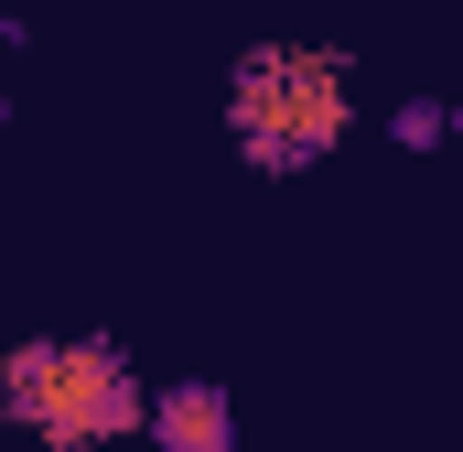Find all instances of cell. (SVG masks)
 <instances>
[{
  "mask_svg": "<svg viewBox=\"0 0 463 452\" xmlns=\"http://www.w3.org/2000/svg\"><path fill=\"white\" fill-rule=\"evenodd\" d=\"M453 140H463V108H453Z\"/></svg>",
  "mask_w": 463,
  "mask_h": 452,
  "instance_id": "5",
  "label": "cell"
},
{
  "mask_svg": "<svg viewBox=\"0 0 463 452\" xmlns=\"http://www.w3.org/2000/svg\"><path fill=\"white\" fill-rule=\"evenodd\" d=\"M0 118H11V98H0Z\"/></svg>",
  "mask_w": 463,
  "mask_h": 452,
  "instance_id": "6",
  "label": "cell"
},
{
  "mask_svg": "<svg viewBox=\"0 0 463 452\" xmlns=\"http://www.w3.org/2000/svg\"><path fill=\"white\" fill-rule=\"evenodd\" d=\"M151 452H237V399L216 377H184V388H151Z\"/></svg>",
  "mask_w": 463,
  "mask_h": 452,
  "instance_id": "3",
  "label": "cell"
},
{
  "mask_svg": "<svg viewBox=\"0 0 463 452\" xmlns=\"http://www.w3.org/2000/svg\"><path fill=\"white\" fill-rule=\"evenodd\" d=\"M227 129L248 151V173H313L355 129L345 54H324V43H248L237 76H227Z\"/></svg>",
  "mask_w": 463,
  "mask_h": 452,
  "instance_id": "2",
  "label": "cell"
},
{
  "mask_svg": "<svg viewBox=\"0 0 463 452\" xmlns=\"http://www.w3.org/2000/svg\"><path fill=\"white\" fill-rule=\"evenodd\" d=\"M388 140H399V151H442V140H453V108H442V98H399V108H388Z\"/></svg>",
  "mask_w": 463,
  "mask_h": 452,
  "instance_id": "4",
  "label": "cell"
},
{
  "mask_svg": "<svg viewBox=\"0 0 463 452\" xmlns=\"http://www.w3.org/2000/svg\"><path fill=\"white\" fill-rule=\"evenodd\" d=\"M0 420H22L43 452H98L151 420V388L109 334H33L0 355Z\"/></svg>",
  "mask_w": 463,
  "mask_h": 452,
  "instance_id": "1",
  "label": "cell"
}]
</instances>
